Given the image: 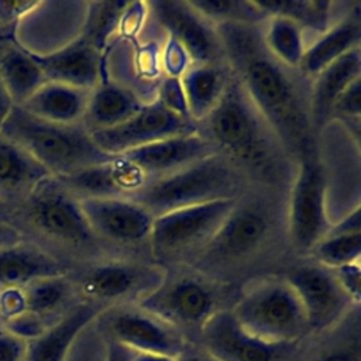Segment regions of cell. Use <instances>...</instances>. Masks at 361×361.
<instances>
[{
	"label": "cell",
	"mask_w": 361,
	"mask_h": 361,
	"mask_svg": "<svg viewBox=\"0 0 361 361\" xmlns=\"http://www.w3.org/2000/svg\"><path fill=\"white\" fill-rule=\"evenodd\" d=\"M314 262L334 269L341 265L360 262L361 233L344 235H324L310 251Z\"/></svg>",
	"instance_id": "obj_35"
},
{
	"label": "cell",
	"mask_w": 361,
	"mask_h": 361,
	"mask_svg": "<svg viewBox=\"0 0 361 361\" xmlns=\"http://www.w3.org/2000/svg\"><path fill=\"white\" fill-rule=\"evenodd\" d=\"M361 39V11L360 3L354 4L338 21L326 32L307 45L298 72L303 78L313 79L319 72L331 65L347 52L360 47Z\"/></svg>",
	"instance_id": "obj_22"
},
{
	"label": "cell",
	"mask_w": 361,
	"mask_h": 361,
	"mask_svg": "<svg viewBox=\"0 0 361 361\" xmlns=\"http://www.w3.org/2000/svg\"><path fill=\"white\" fill-rule=\"evenodd\" d=\"M244 173L220 154L188 168L147 182L128 199L145 207L154 217L180 207L223 199H238Z\"/></svg>",
	"instance_id": "obj_4"
},
{
	"label": "cell",
	"mask_w": 361,
	"mask_h": 361,
	"mask_svg": "<svg viewBox=\"0 0 361 361\" xmlns=\"http://www.w3.org/2000/svg\"><path fill=\"white\" fill-rule=\"evenodd\" d=\"M353 310L340 322L341 333H337L333 340L317 354L314 361H361V337H360V316H351Z\"/></svg>",
	"instance_id": "obj_36"
},
{
	"label": "cell",
	"mask_w": 361,
	"mask_h": 361,
	"mask_svg": "<svg viewBox=\"0 0 361 361\" xmlns=\"http://www.w3.org/2000/svg\"><path fill=\"white\" fill-rule=\"evenodd\" d=\"M361 233V207L357 204L347 214H344L337 223H331L329 235H344V234H355ZM326 234V235H327Z\"/></svg>",
	"instance_id": "obj_43"
},
{
	"label": "cell",
	"mask_w": 361,
	"mask_h": 361,
	"mask_svg": "<svg viewBox=\"0 0 361 361\" xmlns=\"http://www.w3.org/2000/svg\"><path fill=\"white\" fill-rule=\"evenodd\" d=\"M230 310L244 330L268 343L298 344L310 333L303 306L282 275L250 283Z\"/></svg>",
	"instance_id": "obj_5"
},
{
	"label": "cell",
	"mask_w": 361,
	"mask_h": 361,
	"mask_svg": "<svg viewBox=\"0 0 361 361\" xmlns=\"http://www.w3.org/2000/svg\"><path fill=\"white\" fill-rule=\"evenodd\" d=\"M0 220L8 223V209L7 203H4L3 200H0Z\"/></svg>",
	"instance_id": "obj_49"
},
{
	"label": "cell",
	"mask_w": 361,
	"mask_h": 361,
	"mask_svg": "<svg viewBox=\"0 0 361 361\" xmlns=\"http://www.w3.org/2000/svg\"><path fill=\"white\" fill-rule=\"evenodd\" d=\"M0 135L24 148L52 178H65L87 168L107 164L117 155L102 151L82 123L55 124L14 106L0 128Z\"/></svg>",
	"instance_id": "obj_3"
},
{
	"label": "cell",
	"mask_w": 361,
	"mask_h": 361,
	"mask_svg": "<svg viewBox=\"0 0 361 361\" xmlns=\"http://www.w3.org/2000/svg\"><path fill=\"white\" fill-rule=\"evenodd\" d=\"M106 307L93 302H79L59 316L41 336L27 343L25 361H65L78 334Z\"/></svg>",
	"instance_id": "obj_23"
},
{
	"label": "cell",
	"mask_w": 361,
	"mask_h": 361,
	"mask_svg": "<svg viewBox=\"0 0 361 361\" xmlns=\"http://www.w3.org/2000/svg\"><path fill=\"white\" fill-rule=\"evenodd\" d=\"M262 39L268 52L278 62L292 71L298 69L307 44L303 30L296 23L285 17H269Z\"/></svg>",
	"instance_id": "obj_31"
},
{
	"label": "cell",
	"mask_w": 361,
	"mask_h": 361,
	"mask_svg": "<svg viewBox=\"0 0 361 361\" xmlns=\"http://www.w3.org/2000/svg\"><path fill=\"white\" fill-rule=\"evenodd\" d=\"M192 65L188 51L172 37H166L164 47L159 49V68L165 76L180 78Z\"/></svg>",
	"instance_id": "obj_37"
},
{
	"label": "cell",
	"mask_w": 361,
	"mask_h": 361,
	"mask_svg": "<svg viewBox=\"0 0 361 361\" xmlns=\"http://www.w3.org/2000/svg\"><path fill=\"white\" fill-rule=\"evenodd\" d=\"M199 340L200 348L217 361H288L296 350V344H274L250 334L226 309L202 326Z\"/></svg>",
	"instance_id": "obj_17"
},
{
	"label": "cell",
	"mask_w": 361,
	"mask_h": 361,
	"mask_svg": "<svg viewBox=\"0 0 361 361\" xmlns=\"http://www.w3.org/2000/svg\"><path fill=\"white\" fill-rule=\"evenodd\" d=\"M161 267L131 261H107L89 268L79 282V290L86 302L103 307L118 305L127 299L135 303L152 292L165 278Z\"/></svg>",
	"instance_id": "obj_15"
},
{
	"label": "cell",
	"mask_w": 361,
	"mask_h": 361,
	"mask_svg": "<svg viewBox=\"0 0 361 361\" xmlns=\"http://www.w3.org/2000/svg\"><path fill=\"white\" fill-rule=\"evenodd\" d=\"M49 172L24 148L0 135V200L31 196Z\"/></svg>",
	"instance_id": "obj_26"
},
{
	"label": "cell",
	"mask_w": 361,
	"mask_h": 361,
	"mask_svg": "<svg viewBox=\"0 0 361 361\" xmlns=\"http://www.w3.org/2000/svg\"><path fill=\"white\" fill-rule=\"evenodd\" d=\"M65 267L44 250L18 243L0 248V286L23 288L42 278L62 276Z\"/></svg>",
	"instance_id": "obj_27"
},
{
	"label": "cell",
	"mask_w": 361,
	"mask_h": 361,
	"mask_svg": "<svg viewBox=\"0 0 361 361\" xmlns=\"http://www.w3.org/2000/svg\"><path fill=\"white\" fill-rule=\"evenodd\" d=\"M196 131V123L169 111L154 99L124 123L107 130L92 131L90 135L102 151L110 155H121L164 138Z\"/></svg>",
	"instance_id": "obj_13"
},
{
	"label": "cell",
	"mask_w": 361,
	"mask_h": 361,
	"mask_svg": "<svg viewBox=\"0 0 361 361\" xmlns=\"http://www.w3.org/2000/svg\"><path fill=\"white\" fill-rule=\"evenodd\" d=\"M257 4L268 17H285L296 23L303 31L312 30L319 35L326 32L334 23L333 1L326 0H261Z\"/></svg>",
	"instance_id": "obj_30"
},
{
	"label": "cell",
	"mask_w": 361,
	"mask_h": 361,
	"mask_svg": "<svg viewBox=\"0 0 361 361\" xmlns=\"http://www.w3.org/2000/svg\"><path fill=\"white\" fill-rule=\"evenodd\" d=\"M336 281L338 282L343 292L348 296V299L360 306L361 300V267L360 262L341 265L338 268L331 269Z\"/></svg>",
	"instance_id": "obj_39"
},
{
	"label": "cell",
	"mask_w": 361,
	"mask_h": 361,
	"mask_svg": "<svg viewBox=\"0 0 361 361\" xmlns=\"http://www.w3.org/2000/svg\"><path fill=\"white\" fill-rule=\"evenodd\" d=\"M0 310L7 320L25 312L21 288H7L3 290L0 296Z\"/></svg>",
	"instance_id": "obj_42"
},
{
	"label": "cell",
	"mask_w": 361,
	"mask_h": 361,
	"mask_svg": "<svg viewBox=\"0 0 361 361\" xmlns=\"http://www.w3.org/2000/svg\"><path fill=\"white\" fill-rule=\"evenodd\" d=\"M90 90L45 82L21 106L28 114L55 124H79L85 117Z\"/></svg>",
	"instance_id": "obj_25"
},
{
	"label": "cell",
	"mask_w": 361,
	"mask_h": 361,
	"mask_svg": "<svg viewBox=\"0 0 361 361\" xmlns=\"http://www.w3.org/2000/svg\"><path fill=\"white\" fill-rule=\"evenodd\" d=\"M327 192V172L316 151L299 157L289 196L288 234L300 252L309 254L331 227Z\"/></svg>",
	"instance_id": "obj_7"
},
{
	"label": "cell",
	"mask_w": 361,
	"mask_h": 361,
	"mask_svg": "<svg viewBox=\"0 0 361 361\" xmlns=\"http://www.w3.org/2000/svg\"><path fill=\"white\" fill-rule=\"evenodd\" d=\"M134 361H175L173 357L161 355V354H148V353H137Z\"/></svg>",
	"instance_id": "obj_48"
},
{
	"label": "cell",
	"mask_w": 361,
	"mask_h": 361,
	"mask_svg": "<svg viewBox=\"0 0 361 361\" xmlns=\"http://www.w3.org/2000/svg\"><path fill=\"white\" fill-rule=\"evenodd\" d=\"M97 319L114 340L135 353L161 354L176 358L188 345L183 333L137 305L106 307Z\"/></svg>",
	"instance_id": "obj_10"
},
{
	"label": "cell",
	"mask_w": 361,
	"mask_h": 361,
	"mask_svg": "<svg viewBox=\"0 0 361 361\" xmlns=\"http://www.w3.org/2000/svg\"><path fill=\"white\" fill-rule=\"evenodd\" d=\"M216 27L233 76L285 152L299 158L314 151L309 102L292 69L268 52L259 25L221 23Z\"/></svg>",
	"instance_id": "obj_1"
},
{
	"label": "cell",
	"mask_w": 361,
	"mask_h": 361,
	"mask_svg": "<svg viewBox=\"0 0 361 361\" xmlns=\"http://www.w3.org/2000/svg\"><path fill=\"white\" fill-rule=\"evenodd\" d=\"M203 17L213 24L235 23L259 25L261 21H268L267 13L250 0H188Z\"/></svg>",
	"instance_id": "obj_34"
},
{
	"label": "cell",
	"mask_w": 361,
	"mask_h": 361,
	"mask_svg": "<svg viewBox=\"0 0 361 361\" xmlns=\"http://www.w3.org/2000/svg\"><path fill=\"white\" fill-rule=\"evenodd\" d=\"M23 243L21 233L10 223L0 220V248H7Z\"/></svg>",
	"instance_id": "obj_45"
},
{
	"label": "cell",
	"mask_w": 361,
	"mask_h": 361,
	"mask_svg": "<svg viewBox=\"0 0 361 361\" xmlns=\"http://www.w3.org/2000/svg\"><path fill=\"white\" fill-rule=\"evenodd\" d=\"M83 216L96 238L123 245L148 241L154 216L128 197L79 199Z\"/></svg>",
	"instance_id": "obj_18"
},
{
	"label": "cell",
	"mask_w": 361,
	"mask_h": 361,
	"mask_svg": "<svg viewBox=\"0 0 361 361\" xmlns=\"http://www.w3.org/2000/svg\"><path fill=\"white\" fill-rule=\"evenodd\" d=\"M31 55L47 82L92 90L103 79V54L82 37L51 54Z\"/></svg>",
	"instance_id": "obj_20"
},
{
	"label": "cell",
	"mask_w": 361,
	"mask_h": 361,
	"mask_svg": "<svg viewBox=\"0 0 361 361\" xmlns=\"http://www.w3.org/2000/svg\"><path fill=\"white\" fill-rule=\"evenodd\" d=\"M155 100H158L169 111H172L183 118L192 120L189 116V111H188V104H186L185 93H183L182 83H180L179 78L164 76L158 83Z\"/></svg>",
	"instance_id": "obj_38"
},
{
	"label": "cell",
	"mask_w": 361,
	"mask_h": 361,
	"mask_svg": "<svg viewBox=\"0 0 361 361\" xmlns=\"http://www.w3.org/2000/svg\"><path fill=\"white\" fill-rule=\"evenodd\" d=\"M199 123L204 130L197 131L241 172L267 182L282 175L285 149L233 73L217 106Z\"/></svg>",
	"instance_id": "obj_2"
},
{
	"label": "cell",
	"mask_w": 361,
	"mask_h": 361,
	"mask_svg": "<svg viewBox=\"0 0 361 361\" xmlns=\"http://www.w3.org/2000/svg\"><path fill=\"white\" fill-rule=\"evenodd\" d=\"M145 312L159 317L180 333L186 329L200 331L202 326L217 309V290L197 275H178L164 281L135 303Z\"/></svg>",
	"instance_id": "obj_8"
},
{
	"label": "cell",
	"mask_w": 361,
	"mask_h": 361,
	"mask_svg": "<svg viewBox=\"0 0 361 361\" xmlns=\"http://www.w3.org/2000/svg\"><path fill=\"white\" fill-rule=\"evenodd\" d=\"M38 1H28V0H17V1H7L0 0V25L10 27L18 24V21L28 14Z\"/></svg>",
	"instance_id": "obj_40"
},
{
	"label": "cell",
	"mask_w": 361,
	"mask_h": 361,
	"mask_svg": "<svg viewBox=\"0 0 361 361\" xmlns=\"http://www.w3.org/2000/svg\"><path fill=\"white\" fill-rule=\"evenodd\" d=\"M13 107H14L13 100H11V97H10V94H8V92H7V89L3 83L1 76H0V128H1L3 123L6 121V118L8 117Z\"/></svg>",
	"instance_id": "obj_47"
},
{
	"label": "cell",
	"mask_w": 361,
	"mask_h": 361,
	"mask_svg": "<svg viewBox=\"0 0 361 361\" xmlns=\"http://www.w3.org/2000/svg\"><path fill=\"white\" fill-rule=\"evenodd\" d=\"M282 276L296 292L310 333L330 331L357 306L343 292L333 271L317 262L292 265Z\"/></svg>",
	"instance_id": "obj_11"
},
{
	"label": "cell",
	"mask_w": 361,
	"mask_h": 361,
	"mask_svg": "<svg viewBox=\"0 0 361 361\" xmlns=\"http://www.w3.org/2000/svg\"><path fill=\"white\" fill-rule=\"evenodd\" d=\"M87 3L38 1L14 28V42L30 54L47 55L80 37Z\"/></svg>",
	"instance_id": "obj_12"
},
{
	"label": "cell",
	"mask_w": 361,
	"mask_h": 361,
	"mask_svg": "<svg viewBox=\"0 0 361 361\" xmlns=\"http://www.w3.org/2000/svg\"><path fill=\"white\" fill-rule=\"evenodd\" d=\"M175 361H217L200 347L186 345V348L175 358Z\"/></svg>",
	"instance_id": "obj_46"
},
{
	"label": "cell",
	"mask_w": 361,
	"mask_h": 361,
	"mask_svg": "<svg viewBox=\"0 0 361 361\" xmlns=\"http://www.w3.org/2000/svg\"><path fill=\"white\" fill-rule=\"evenodd\" d=\"M179 79L189 116L197 124L220 102L231 79V71L227 62L192 63Z\"/></svg>",
	"instance_id": "obj_28"
},
{
	"label": "cell",
	"mask_w": 361,
	"mask_h": 361,
	"mask_svg": "<svg viewBox=\"0 0 361 361\" xmlns=\"http://www.w3.org/2000/svg\"><path fill=\"white\" fill-rule=\"evenodd\" d=\"M25 312L49 319L71 296L72 286L62 276L37 279L21 288Z\"/></svg>",
	"instance_id": "obj_33"
},
{
	"label": "cell",
	"mask_w": 361,
	"mask_h": 361,
	"mask_svg": "<svg viewBox=\"0 0 361 361\" xmlns=\"http://www.w3.org/2000/svg\"><path fill=\"white\" fill-rule=\"evenodd\" d=\"M361 78L360 47L347 52L312 79L309 93V114L314 133L331 121V110L338 96Z\"/></svg>",
	"instance_id": "obj_21"
},
{
	"label": "cell",
	"mask_w": 361,
	"mask_h": 361,
	"mask_svg": "<svg viewBox=\"0 0 361 361\" xmlns=\"http://www.w3.org/2000/svg\"><path fill=\"white\" fill-rule=\"evenodd\" d=\"M145 103L126 85L102 79L90 90L82 124L89 133L107 130L128 120Z\"/></svg>",
	"instance_id": "obj_24"
},
{
	"label": "cell",
	"mask_w": 361,
	"mask_h": 361,
	"mask_svg": "<svg viewBox=\"0 0 361 361\" xmlns=\"http://www.w3.org/2000/svg\"><path fill=\"white\" fill-rule=\"evenodd\" d=\"M128 1H89L80 37L103 54L110 37L117 32Z\"/></svg>",
	"instance_id": "obj_32"
},
{
	"label": "cell",
	"mask_w": 361,
	"mask_h": 361,
	"mask_svg": "<svg viewBox=\"0 0 361 361\" xmlns=\"http://www.w3.org/2000/svg\"><path fill=\"white\" fill-rule=\"evenodd\" d=\"M217 154L214 147L199 133L164 138L121 154L135 165L147 182L164 178Z\"/></svg>",
	"instance_id": "obj_19"
},
{
	"label": "cell",
	"mask_w": 361,
	"mask_h": 361,
	"mask_svg": "<svg viewBox=\"0 0 361 361\" xmlns=\"http://www.w3.org/2000/svg\"><path fill=\"white\" fill-rule=\"evenodd\" d=\"M135 351L107 338V353H106V361H134Z\"/></svg>",
	"instance_id": "obj_44"
},
{
	"label": "cell",
	"mask_w": 361,
	"mask_h": 361,
	"mask_svg": "<svg viewBox=\"0 0 361 361\" xmlns=\"http://www.w3.org/2000/svg\"><path fill=\"white\" fill-rule=\"evenodd\" d=\"M27 341L4 330L0 331V361H25Z\"/></svg>",
	"instance_id": "obj_41"
},
{
	"label": "cell",
	"mask_w": 361,
	"mask_h": 361,
	"mask_svg": "<svg viewBox=\"0 0 361 361\" xmlns=\"http://www.w3.org/2000/svg\"><path fill=\"white\" fill-rule=\"evenodd\" d=\"M274 220L271 210L259 202H240L223 226L195 257L199 265H233L254 257L268 244Z\"/></svg>",
	"instance_id": "obj_9"
},
{
	"label": "cell",
	"mask_w": 361,
	"mask_h": 361,
	"mask_svg": "<svg viewBox=\"0 0 361 361\" xmlns=\"http://www.w3.org/2000/svg\"><path fill=\"white\" fill-rule=\"evenodd\" d=\"M28 219L44 234L69 245L85 247L97 240L73 196L54 178L44 180L28 197Z\"/></svg>",
	"instance_id": "obj_14"
},
{
	"label": "cell",
	"mask_w": 361,
	"mask_h": 361,
	"mask_svg": "<svg viewBox=\"0 0 361 361\" xmlns=\"http://www.w3.org/2000/svg\"><path fill=\"white\" fill-rule=\"evenodd\" d=\"M147 8L155 23L188 51L192 63L226 62L216 24L188 0H154L147 3Z\"/></svg>",
	"instance_id": "obj_16"
},
{
	"label": "cell",
	"mask_w": 361,
	"mask_h": 361,
	"mask_svg": "<svg viewBox=\"0 0 361 361\" xmlns=\"http://www.w3.org/2000/svg\"><path fill=\"white\" fill-rule=\"evenodd\" d=\"M0 76L14 106H21L47 82L32 55L14 41L0 49Z\"/></svg>",
	"instance_id": "obj_29"
},
{
	"label": "cell",
	"mask_w": 361,
	"mask_h": 361,
	"mask_svg": "<svg viewBox=\"0 0 361 361\" xmlns=\"http://www.w3.org/2000/svg\"><path fill=\"white\" fill-rule=\"evenodd\" d=\"M237 200L192 204L154 217L148 238L152 255L168 261L196 257L223 226Z\"/></svg>",
	"instance_id": "obj_6"
}]
</instances>
